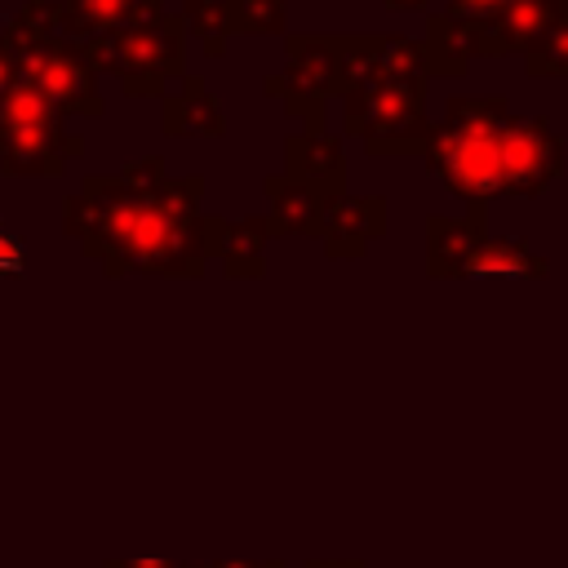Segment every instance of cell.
Wrapping results in <instances>:
<instances>
[{"label":"cell","mask_w":568,"mask_h":568,"mask_svg":"<svg viewBox=\"0 0 568 568\" xmlns=\"http://www.w3.org/2000/svg\"><path fill=\"white\" fill-rule=\"evenodd\" d=\"M62 235L75 240L106 280H200L213 262L204 240V178H169L164 155L129 160L115 173H89L62 204Z\"/></svg>","instance_id":"6da1fadb"},{"label":"cell","mask_w":568,"mask_h":568,"mask_svg":"<svg viewBox=\"0 0 568 568\" xmlns=\"http://www.w3.org/2000/svg\"><path fill=\"white\" fill-rule=\"evenodd\" d=\"M506 115V93H453L422 146L426 169L466 200V213H484L488 200H497V129Z\"/></svg>","instance_id":"7a4b0ae2"},{"label":"cell","mask_w":568,"mask_h":568,"mask_svg":"<svg viewBox=\"0 0 568 568\" xmlns=\"http://www.w3.org/2000/svg\"><path fill=\"white\" fill-rule=\"evenodd\" d=\"M93 75H111L129 98H164L186 75V31L178 9H155L120 31L80 44Z\"/></svg>","instance_id":"3957f363"},{"label":"cell","mask_w":568,"mask_h":568,"mask_svg":"<svg viewBox=\"0 0 568 568\" xmlns=\"http://www.w3.org/2000/svg\"><path fill=\"white\" fill-rule=\"evenodd\" d=\"M84 155V138L27 84L0 89V173L4 178H62Z\"/></svg>","instance_id":"277c9868"},{"label":"cell","mask_w":568,"mask_h":568,"mask_svg":"<svg viewBox=\"0 0 568 568\" xmlns=\"http://www.w3.org/2000/svg\"><path fill=\"white\" fill-rule=\"evenodd\" d=\"M426 80H377L342 93V133L368 155H422L430 138Z\"/></svg>","instance_id":"5b68a950"},{"label":"cell","mask_w":568,"mask_h":568,"mask_svg":"<svg viewBox=\"0 0 568 568\" xmlns=\"http://www.w3.org/2000/svg\"><path fill=\"white\" fill-rule=\"evenodd\" d=\"M9 58H13V80L27 84L31 93H40L62 120L67 115L98 120L106 111L102 93H98V75L89 71L80 44H71L67 36L9 44Z\"/></svg>","instance_id":"8992f818"},{"label":"cell","mask_w":568,"mask_h":568,"mask_svg":"<svg viewBox=\"0 0 568 568\" xmlns=\"http://www.w3.org/2000/svg\"><path fill=\"white\" fill-rule=\"evenodd\" d=\"M262 89L284 98V111L302 129H324V102L337 89V36L288 31L284 36V75H266Z\"/></svg>","instance_id":"52a82bcc"},{"label":"cell","mask_w":568,"mask_h":568,"mask_svg":"<svg viewBox=\"0 0 568 568\" xmlns=\"http://www.w3.org/2000/svg\"><path fill=\"white\" fill-rule=\"evenodd\" d=\"M564 173V138L546 115H506L497 129V195L537 200Z\"/></svg>","instance_id":"ba28073f"},{"label":"cell","mask_w":568,"mask_h":568,"mask_svg":"<svg viewBox=\"0 0 568 568\" xmlns=\"http://www.w3.org/2000/svg\"><path fill=\"white\" fill-rule=\"evenodd\" d=\"M386 235V200L382 195H328L320 209V240L333 262H355L373 240Z\"/></svg>","instance_id":"9c48e42d"},{"label":"cell","mask_w":568,"mask_h":568,"mask_svg":"<svg viewBox=\"0 0 568 568\" xmlns=\"http://www.w3.org/2000/svg\"><path fill=\"white\" fill-rule=\"evenodd\" d=\"M555 18H568V0H510L493 22L484 27H462L470 40V58H506L524 53Z\"/></svg>","instance_id":"30bf717a"},{"label":"cell","mask_w":568,"mask_h":568,"mask_svg":"<svg viewBox=\"0 0 568 568\" xmlns=\"http://www.w3.org/2000/svg\"><path fill=\"white\" fill-rule=\"evenodd\" d=\"M204 240H209V257H217L226 280H262L266 275V217L248 213V217H222V213H204Z\"/></svg>","instance_id":"8fae6325"},{"label":"cell","mask_w":568,"mask_h":568,"mask_svg":"<svg viewBox=\"0 0 568 568\" xmlns=\"http://www.w3.org/2000/svg\"><path fill=\"white\" fill-rule=\"evenodd\" d=\"M284 178L311 186L315 195L346 191V146L333 129H297L284 138Z\"/></svg>","instance_id":"7c38bea8"},{"label":"cell","mask_w":568,"mask_h":568,"mask_svg":"<svg viewBox=\"0 0 568 568\" xmlns=\"http://www.w3.org/2000/svg\"><path fill=\"white\" fill-rule=\"evenodd\" d=\"M160 129L164 138H226V111L222 98L209 89L204 75H182L160 98Z\"/></svg>","instance_id":"4fadbf2b"},{"label":"cell","mask_w":568,"mask_h":568,"mask_svg":"<svg viewBox=\"0 0 568 568\" xmlns=\"http://www.w3.org/2000/svg\"><path fill=\"white\" fill-rule=\"evenodd\" d=\"M488 235L484 213H430L426 217V275L430 280H462V266L470 257V248Z\"/></svg>","instance_id":"5bb4252c"},{"label":"cell","mask_w":568,"mask_h":568,"mask_svg":"<svg viewBox=\"0 0 568 568\" xmlns=\"http://www.w3.org/2000/svg\"><path fill=\"white\" fill-rule=\"evenodd\" d=\"M262 191H266V200H271V209L262 213L271 240H284V235H288V240L320 235L324 195H315V191L302 186V182H288L284 173H266V178H262Z\"/></svg>","instance_id":"9a60e30c"},{"label":"cell","mask_w":568,"mask_h":568,"mask_svg":"<svg viewBox=\"0 0 568 568\" xmlns=\"http://www.w3.org/2000/svg\"><path fill=\"white\" fill-rule=\"evenodd\" d=\"M169 0H58L62 9V36L71 44H84V40H98L106 31H120L155 9H164Z\"/></svg>","instance_id":"2e32d148"},{"label":"cell","mask_w":568,"mask_h":568,"mask_svg":"<svg viewBox=\"0 0 568 568\" xmlns=\"http://www.w3.org/2000/svg\"><path fill=\"white\" fill-rule=\"evenodd\" d=\"M479 275H497V280H546L550 275V262L541 253H532L524 240H510V235H484L466 266H462V280H479Z\"/></svg>","instance_id":"e0dca14e"},{"label":"cell","mask_w":568,"mask_h":568,"mask_svg":"<svg viewBox=\"0 0 568 568\" xmlns=\"http://www.w3.org/2000/svg\"><path fill=\"white\" fill-rule=\"evenodd\" d=\"M426 80L430 84V53L426 40L417 36H399V31H373L368 40V80Z\"/></svg>","instance_id":"ac0fdd59"},{"label":"cell","mask_w":568,"mask_h":568,"mask_svg":"<svg viewBox=\"0 0 568 568\" xmlns=\"http://www.w3.org/2000/svg\"><path fill=\"white\" fill-rule=\"evenodd\" d=\"M178 18H182V31H186V44L195 40L204 58H222L226 53V40H231L226 0H182Z\"/></svg>","instance_id":"d6986e66"},{"label":"cell","mask_w":568,"mask_h":568,"mask_svg":"<svg viewBox=\"0 0 568 568\" xmlns=\"http://www.w3.org/2000/svg\"><path fill=\"white\" fill-rule=\"evenodd\" d=\"M524 67H528L532 80H559V75H568V18H555L524 49Z\"/></svg>","instance_id":"ffe728a7"},{"label":"cell","mask_w":568,"mask_h":568,"mask_svg":"<svg viewBox=\"0 0 568 568\" xmlns=\"http://www.w3.org/2000/svg\"><path fill=\"white\" fill-rule=\"evenodd\" d=\"M231 36H288V0H226Z\"/></svg>","instance_id":"44dd1931"},{"label":"cell","mask_w":568,"mask_h":568,"mask_svg":"<svg viewBox=\"0 0 568 568\" xmlns=\"http://www.w3.org/2000/svg\"><path fill=\"white\" fill-rule=\"evenodd\" d=\"M506 4H510V0H444V13H439V18L462 22V27H484V22H493Z\"/></svg>","instance_id":"7402d4cb"},{"label":"cell","mask_w":568,"mask_h":568,"mask_svg":"<svg viewBox=\"0 0 568 568\" xmlns=\"http://www.w3.org/2000/svg\"><path fill=\"white\" fill-rule=\"evenodd\" d=\"M27 275V244L22 235L9 231V222H0V280H18Z\"/></svg>","instance_id":"603a6c76"},{"label":"cell","mask_w":568,"mask_h":568,"mask_svg":"<svg viewBox=\"0 0 568 568\" xmlns=\"http://www.w3.org/2000/svg\"><path fill=\"white\" fill-rule=\"evenodd\" d=\"M191 568H288L284 559H213V564H191Z\"/></svg>","instance_id":"cb8c5ba5"},{"label":"cell","mask_w":568,"mask_h":568,"mask_svg":"<svg viewBox=\"0 0 568 568\" xmlns=\"http://www.w3.org/2000/svg\"><path fill=\"white\" fill-rule=\"evenodd\" d=\"M102 568H191V564H178V559H106Z\"/></svg>","instance_id":"d4e9b609"},{"label":"cell","mask_w":568,"mask_h":568,"mask_svg":"<svg viewBox=\"0 0 568 568\" xmlns=\"http://www.w3.org/2000/svg\"><path fill=\"white\" fill-rule=\"evenodd\" d=\"M377 4H386V9H395V13H417V9H426L430 0H377Z\"/></svg>","instance_id":"484cf974"},{"label":"cell","mask_w":568,"mask_h":568,"mask_svg":"<svg viewBox=\"0 0 568 568\" xmlns=\"http://www.w3.org/2000/svg\"><path fill=\"white\" fill-rule=\"evenodd\" d=\"M13 80V58H9V44L0 40V89Z\"/></svg>","instance_id":"4316f807"},{"label":"cell","mask_w":568,"mask_h":568,"mask_svg":"<svg viewBox=\"0 0 568 568\" xmlns=\"http://www.w3.org/2000/svg\"><path fill=\"white\" fill-rule=\"evenodd\" d=\"M306 568H364L359 559H311Z\"/></svg>","instance_id":"83f0119b"},{"label":"cell","mask_w":568,"mask_h":568,"mask_svg":"<svg viewBox=\"0 0 568 568\" xmlns=\"http://www.w3.org/2000/svg\"><path fill=\"white\" fill-rule=\"evenodd\" d=\"M178 4H182V0H178Z\"/></svg>","instance_id":"f1b7e54d"}]
</instances>
